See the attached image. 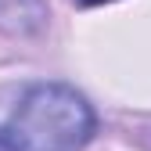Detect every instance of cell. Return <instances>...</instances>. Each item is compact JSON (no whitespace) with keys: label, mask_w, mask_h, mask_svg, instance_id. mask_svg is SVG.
Returning a JSON list of instances; mask_svg holds the SVG:
<instances>
[{"label":"cell","mask_w":151,"mask_h":151,"mask_svg":"<svg viewBox=\"0 0 151 151\" xmlns=\"http://www.w3.org/2000/svg\"><path fill=\"white\" fill-rule=\"evenodd\" d=\"M79 7H97V4H108V0H76Z\"/></svg>","instance_id":"7a4b0ae2"},{"label":"cell","mask_w":151,"mask_h":151,"mask_svg":"<svg viewBox=\"0 0 151 151\" xmlns=\"http://www.w3.org/2000/svg\"><path fill=\"white\" fill-rule=\"evenodd\" d=\"M93 129L97 115L83 93L65 83H36L0 122V151H79Z\"/></svg>","instance_id":"6da1fadb"}]
</instances>
